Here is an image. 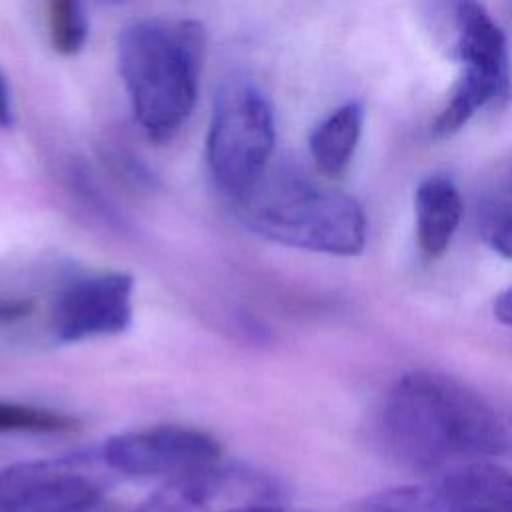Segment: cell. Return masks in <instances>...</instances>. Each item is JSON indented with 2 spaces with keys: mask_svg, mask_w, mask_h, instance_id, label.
Wrapping results in <instances>:
<instances>
[{
  "mask_svg": "<svg viewBox=\"0 0 512 512\" xmlns=\"http://www.w3.org/2000/svg\"><path fill=\"white\" fill-rule=\"evenodd\" d=\"M104 486L88 458L62 456L0 470V512H90Z\"/></svg>",
  "mask_w": 512,
  "mask_h": 512,
  "instance_id": "obj_7",
  "label": "cell"
},
{
  "mask_svg": "<svg viewBox=\"0 0 512 512\" xmlns=\"http://www.w3.org/2000/svg\"><path fill=\"white\" fill-rule=\"evenodd\" d=\"M238 204L244 224L274 244L330 256H356L366 246V214L354 196L292 174H264Z\"/></svg>",
  "mask_w": 512,
  "mask_h": 512,
  "instance_id": "obj_3",
  "label": "cell"
},
{
  "mask_svg": "<svg viewBox=\"0 0 512 512\" xmlns=\"http://www.w3.org/2000/svg\"><path fill=\"white\" fill-rule=\"evenodd\" d=\"M416 240L420 250L438 258L448 248L462 220V196L444 174L424 178L414 192Z\"/></svg>",
  "mask_w": 512,
  "mask_h": 512,
  "instance_id": "obj_10",
  "label": "cell"
},
{
  "mask_svg": "<svg viewBox=\"0 0 512 512\" xmlns=\"http://www.w3.org/2000/svg\"><path fill=\"white\" fill-rule=\"evenodd\" d=\"M376 440L392 462L416 472H442L508 450L506 426L486 398L434 370L406 372L388 388Z\"/></svg>",
  "mask_w": 512,
  "mask_h": 512,
  "instance_id": "obj_1",
  "label": "cell"
},
{
  "mask_svg": "<svg viewBox=\"0 0 512 512\" xmlns=\"http://www.w3.org/2000/svg\"><path fill=\"white\" fill-rule=\"evenodd\" d=\"M276 146V116L262 88L230 74L218 88L206 136V164L216 186L242 200L266 174Z\"/></svg>",
  "mask_w": 512,
  "mask_h": 512,
  "instance_id": "obj_4",
  "label": "cell"
},
{
  "mask_svg": "<svg viewBox=\"0 0 512 512\" xmlns=\"http://www.w3.org/2000/svg\"><path fill=\"white\" fill-rule=\"evenodd\" d=\"M80 426L74 416L38 408L30 404L0 402V434L4 432H30V434H60L72 432Z\"/></svg>",
  "mask_w": 512,
  "mask_h": 512,
  "instance_id": "obj_13",
  "label": "cell"
},
{
  "mask_svg": "<svg viewBox=\"0 0 512 512\" xmlns=\"http://www.w3.org/2000/svg\"><path fill=\"white\" fill-rule=\"evenodd\" d=\"M14 122V108H12V98L8 84L4 76L0 74V128H10Z\"/></svg>",
  "mask_w": 512,
  "mask_h": 512,
  "instance_id": "obj_17",
  "label": "cell"
},
{
  "mask_svg": "<svg viewBox=\"0 0 512 512\" xmlns=\"http://www.w3.org/2000/svg\"><path fill=\"white\" fill-rule=\"evenodd\" d=\"M134 512H284V486L258 468L216 462L168 478Z\"/></svg>",
  "mask_w": 512,
  "mask_h": 512,
  "instance_id": "obj_5",
  "label": "cell"
},
{
  "mask_svg": "<svg viewBox=\"0 0 512 512\" xmlns=\"http://www.w3.org/2000/svg\"><path fill=\"white\" fill-rule=\"evenodd\" d=\"M364 124V108L358 100H350L332 110L310 134L308 148L316 168L328 176H342L358 148Z\"/></svg>",
  "mask_w": 512,
  "mask_h": 512,
  "instance_id": "obj_11",
  "label": "cell"
},
{
  "mask_svg": "<svg viewBox=\"0 0 512 512\" xmlns=\"http://www.w3.org/2000/svg\"><path fill=\"white\" fill-rule=\"evenodd\" d=\"M360 512H512V472L474 460L438 472L426 484L372 492Z\"/></svg>",
  "mask_w": 512,
  "mask_h": 512,
  "instance_id": "obj_6",
  "label": "cell"
},
{
  "mask_svg": "<svg viewBox=\"0 0 512 512\" xmlns=\"http://www.w3.org/2000/svg\"><path fill=\"white\" fill-rule=\"evenodd\" d=\"M220 444L210 434L164 424L110 438L102 446L106 468L136 478H174L220 462Z\"/></svg>",
  "mask_w": 512,
  "mask_h": 512,
  "instance_id": "obj_8",
  "label": "cell"
},
{
  "mask_svg": "<svg viewBox=\"0 0 512 512\" xmlns=\"http://www.w3.org/2000/svg\"><path fill=\"white\" fill-rule=\"evenodd\" d=\"M32 312V302L24 298H0V324H12Z\"/></svg>",
  "mask_w": 512,
  "mask_h": 512,
  "instance_id": "obj_15",
  "label": "cell"
},
{
  "mask_svg": "<svg viewBox=\"0 0 512 512\" xmlns=\"http://www.w3.org/2000/svg\"><path fill=\"white\" fill-rule=\"evenodd\" d=\"M480 236L492 252L504 260H512V202H490L484 208Z\"/></svg>",
  "mask_w": 512,
  "mask_h": 512,
  "instance_id": "obj_14",
  "label": "cell"
},
{
  "mask_svg": "<svg viewBox=\"0 0 512 512\" xmlns=\"http://www.w3.org/2000/svg\"><path fill=\"white\" fill-rule=\"evenodd\" d=\"M46 24L54 52L76 56L88 40V18L82 0H46Z\"/></svg>",
  "mask_w": 512,
  "mask_h": 512,
  "instance_id": "obj_12",
  "label": "cell"
},
{
  "mask_svg": "<svg viewBox=\"0 0 512 512\" xmlns=\"http://www.w3.org/2000/svg\"><path fill=\"white\" fill-rule=\"evenodd\" d=\"M506 188H508V192L512 194V164H510V168H508V172H506Z\"/></svg>",
  "mask_w": 512,
  "mask_h": 512,
  "instance_id": "obj_18",
  "label": "cell"
},
{
  "mask_svg": "<svg viewBox=\"0 0 512 512\" xmlns=\"http://www.w3.org/2000/svg\"><path fill=\"white\" fill-rule=\"evenodd\" d=\"M204 54L206 32L198 20L144 18L118 34V72L150 142H170L190 118Z\"/></svg>",
  "mask_w": 512,
  "mask_h": 512,
  "instance_id": "obj_2",
  "label": "cell"
},
{
  "mask_svg": "<svg viewBox=\"0 0 512 512\" xmlns=\"http://www.w3.org/2000/svg\"><path fill=\"white\" fill-rule=\"evenodd\" d=\"M134 280L124 272H100L68 282L52 306L50 328L60 342L114 336L132 324Z\"/></svg>",
  "mask_w": 512,
  "mask_h": 512,
  "instance_id": "obj_9",
  "label": "cell"
},
{
  "mask_svg": "<svg viewBox=\"0 0 512 512\" xmlns=\"http://www.w3.org/2000/svg\"><path fill=\"white\" fill-rule=\"evenodd\" d=\"M494 316L500 324L512 328V284L494 298Z\"/></svg>",
  "mask_w": 512,
  "mask_h": 512,
  "instance_id": "obj_16",
  "label": "cell"
}]
</instances>
